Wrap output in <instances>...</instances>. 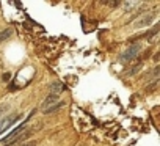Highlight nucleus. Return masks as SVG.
I'll return each mask as SVG.
<instances>
[{
  "label": "nucleus",
  "instance_id": "nucleus-1",
  "mask_svg": "<svg viewBox=\"0 0 160 146\" xmlns=\"http://www.w3.org/2000/svg\"><path fill=\"white\" fill-rule=\"evenodd\" d=\"M63 105H64V102H63V101H60V96L49 94V96L46 98V101L41 104V113H44V115L53 113V112L60 110Z\"/></svg>",
  "mask_w": 160,
  "mask_h": 146
},
{
  "label": "nucleus",
  "instance_id": "nucleus-2",
  "mask_svg": "<svg viewBox=\"0 0 160 146\" xmlns=\"http://www.w3.org/2000/svg\"><path fill=\"white\" fill-rule=\"evenodd\" d=\"M140 49H141V46L140 44H135V46H130L121 57H119V60H122V61H130V60H133L137 55H138V52H140Z\"/></svg>",
  "mask_w": 160,
  "mask_h": 146
},
{
  "label": "nucleus",
  "instance_id": "nucleus-3",
  "mask_svg": "<svg viewBox=\"0 0 160 146\" xmlns=\"http://www.w3.org/2000/svg\"><path fill=\"white\" fill-rule=\"evenodd\" d=\"M24 129H25V123L19 124V126H18L16 129H13V130H11L10 133H7V137H3V138L0 140V141H2V143H8V141H11V140H13L14 137H18V135H19V133H21V132L24 130Z\"/></svg>",
  "mask_w": 160,
  "mask_h": 146
},
{
  "label": "nucleus",
  "instance_id": "nucleus-4",
  "mask_svg": "<svg viewBox=\"0 0 160 146\" xmlns=\"http://www.w3.org/2000/svg\"><path fill=\"white\" fill-rule=\"evenodd\" d=\"M152 21H154V14H144L143 18H140V19H137V21L133 22V27H135V28H141V27L149 25Z\"/></svg>",
  "mask_w": 160,
  "mask_h": 146
},
{
  "label": "nucleus",
  "instance_id": "nucleus-5",
  "mask_svg": "<svg viewBox=\"0 0 160 146\" xmlns=\"http://www.w3.org/2000/svg\"><path fill=\"white\" fill-rule=\"evenodd\" d=\"M64 90V87H63V83H60V82H55V83H52V87H50V94H55V96H60L58 93H61Z\"/></svg>",
  "mask_w": 160,
  "mask_h": 146
},
{
  "label": "nucleus",
  "instance_id": "nucleus-6",
  "mask_svg": "<svg viewBox=\"0 0 160 146\" xmlns=\"http://www.w3.org/2000/svg\"><path fill=\"white\" fill-rule=\"evenodd\" d=\"M11 35H13V30H11V28H5V30H2V32H0V44H2L3 41H7V39H10Z\"/></svg>",
  "mask_w": 160,
  "mask_h": 146
},
{
  "label": "nucleus",
  "instance_id": "nucleus-7",
  "mask_svg": "<svg viewBox=\"0 0 160 146\" xmlns=\"http://www.w3.org/2000/svg\"><path fill=\"white\" fill-rule=\"evenodd\" d=\"M8 108H10V105H8V104H0V116H2Z\"/></svg>",
  "mask_w": 160,
  "mask_h": 146
},
{
  "label": "nucleus",
  "instance_id": "nucleus-8",
  "mask_svg": "<svg viewBox=\"0 0 160 146\" xmlns=\"http://www.w3.org/2000/svg\"><path fill=\"white\" fill-rule=\"evenodd\" d=\"M19 146H36V141H25V143H21Z\"/></svg>",
  "mask_w": 160,
  "mask_h": 146
}]
</instances>
